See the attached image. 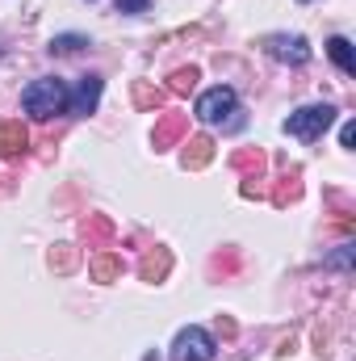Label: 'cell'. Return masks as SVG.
I'll list each match as a JSON object with an SVG mask.
<instances>
[{
	"label": "cell",
	"mask_w": 356,
	"mask_h": 361,
	"mask_svg": "<svg viewBox=\"0 0 356 361\" xmlns=\"http://www.w3.org/2000/svg\"><path fill=\"white\" fill-rule=\"evenodd\" d=\"M68 85L63 80H55V76H42V80H34V85H25L21 92V105H25V114L30 118H38V122H46V118H55V114H68Z\"/></svg>",
	"instance_id": "obj_1"
},
{
	"label": "cell",
	"mask_w": 356,
	"mask_h": 361,
	"mask_svg": "<svg viewBox=\"0 0 356 361\" xmlns=\"http://www.w3.org/2000/svg\"><path fill=\"white\" fill-rule=\"evenodd\" d=\"M331 122H336V109H331V105H302V109H293V114L285 118V135H293V139H302V143H314V139L327 135Z\"/></svg>",
	"instance_id": "obj_2"
},
{
	"label": "cell",
	"mask_w": 356,
	"mask_h": 361,
	"mask_svg": "<svg viewBox=\"0 0 356 361\" xmlns=\"http://www.w3.org/2000/svg\"><path fill=\"white\" fill-rule=\"evenodd\" d=\"M214 357V336L205 328H184L172 341V361H210Z\"/></svg>",
	"instance_id": "obj_3"
},
{
	"label": "cell",
	"mask_w": 356,
	"mask_h": 361,
	"mask_svg": "<svg viewBox=\"0 0 356 361\" xmlns=\"http://www.w3.org/2000/svg\"><path fill=\"white\" fill-rule=\"evenodd\" d=\"M231 114H235V89L218 85V89H210V92L197 97V118H201V122H227Z\"/></svg>",
	"instance_id": "obj_4"
},
{
	"label": "cell",
	"mask_w": 356,
	"mask_h": 361,
	"mask_svg": "<svg viewBox=\"0 0 356 361\" xmlns=\"http://www.w3.org/2000/svg\"><path fill=\"white\" fill-rule=\"evenodd\" d=\"M265 51L272 59H281V63H306V59H310V42H306L302 34H293V38L272 34V38H265Z\"/></svg>",
	"instance_id": "obj_5"
},
{
	"label": "cell",
	"mask_w": 356,
	"mask_h": 361,
	"mask_svg": "<svg viewBox=\"0 0 356 361\" xmlns=\"http://www.w3.org/2000/svg\"><path fill=\"white\" fill-rule=\"evenodd\" d=\"M184 130H189V118H184V114H164V118L155 122V130H151V147H155V152L177 147L180 139H184Z\"/></svg>",
	"instance_id": "obj_6"
},
{
	"label": "cell",
	"mask_w": 356,
	"mask_h": 361,
	"mask_svg": "<svg viewBox=\"0 0 356 361\" xmlns=\"http://www.w3.org/2000/svg\"><path fill=\"white\" fill-rule=\"evenodd\" d=\"M25 147H30V130H25L17 118L0 122V160H21Z\"/></svg>",
	"instance_id": "obj_7"
},
{
	"label": "cell",
	"mask_w": 356,
	"mask_h": 361,
	"mask_svg": "<svg viewBox=\"0 0 356 361\" xmlns=\"http://www.w3.org/2000/svg\"><path fill=\"white\" fill-rule=\"evenodd\" d=\"M96 101H101V76H80L76 92L68 97V114H76V118H89L92 109H96Z\"/></svg>",
	"instance_id": "obj_8"
},
{
	"label": "cell",
	"mask_w": 356,
	"mask_h": 361,
	"mask_svg": "<svg viewBox=\"0 0 356 361\" xmlns=\"http://www.w3.org/2000/svg\"><path fill=\"white\" fill-rule=\"evenodd\" d=\"M214 160V139L210 135H193L189 143H184V156H180V164L189 169V173H197V169H205Z\"/></svg>",
	"instance_id": "obj_9"
},
{
	"label": "cell",
	"mask_w": 356,
	"mask_h": 361,
	"mask_svg": "<svg viewBox=\"0 0 356 361\" xmlns=\"http://www.w3.org/2000/svg\"><path fill=\"white\" fill-rule=\"evenodd\" d=\"M168 269H172V252L168 248H147L143 261H139V277L143 281H164Z\"/></svg>",
	"instance_id": "obj_10"
},
{
	"label": "cell",
	"mask_w": 356,
	"mask_h": 361,
	"mask_svg": "<svg viewBox=\"0 0 356 361\" xmlns=\"http://www.w3.org/2000/svg\"><path fill=\"white\" fill-rule=\"evenodd\" d=\"M89 273H92V281H117L122 277V257L117 252H96L89 261Z\"/></svg>",
	"instance_id": "obj_11"
},
{
	"label": "cell",
	"mask_w": 356,
	"mask_h": 361,
	"mask_svg": "<svg viewBox=\"0 0 356 361\" xmlns=\"http://www.w3.org/2000/svg\"><path fill=\"white\" fill-rule=\"evenodd\" d=\"M80 231H84L89 248H101V244H109V240H113V223H109L105 214H89V219L80 223Z\"/></svg>",
	"instance_id": "obj_12"
},
{
	"label": "cell",
	"mask_w": 356,
	"mask_h": 361,
	"mask_svg": "<svg viewBox=\"0 0 356 361\" xmlns=\"http://www.w3.org/2000/svg\"><path fill=\"white\" fill-rule=\"evenodd\" d=\"M327 55L336 59V68H340L344 76H356V55H352V42H348V38H331V42H327Z\"/></svg>",
	"instance_id": "obj_13"
},
{
	"label": "cell",
	"mask_w": 356,
	"mask_h": 361,
	"mask_svg": "<svg viewBox=\"0 0 356 361\" xmlns=\"http://www.w3.org/2000/svg\"><path fill=\"white\" fill-rule=\"evenodd\" d=\"M231 164H235L239 173H248V177H260V173H265V152H260V147H239V152L231 156Z\"/></svg>",
	"instance_id": "obj_14"
},
{
	"label": "cell",
	"mask_w": 356,
	"mask_h": 361,
	"mask_svg": "<svg viewBox=\"0 0 356 361\" xmlns=\"http://www.w3.org/2000/svg\"><path fill=\"white\" fill-rule=\"evenodd\" d=\"M302 197V180L298 173H289V177H281L272 185V206H289V202H298Z\"/></svg>",
	"instance_id": "obj_15"
},
{
	"label": "cell",
	"mask_w": 356,
	"mask_h": 361,
	"mask_svg": "<svg viewBox=\"0 0 356 361\" xmlns=\"http://www.w3.org/2000/svg\"><path fill=\"white\" fill-rule=\"evenodd\" d=\"M134 105H139V109H160V105H164V89H155V85H151V80H134Z\"/></svg>",
	"instance_id": "obj_16"
},
{
	"label": "cell",
	"mask_w": 356,
	"mask_h": 361,
	"mask_svg": "<svg viewBox=\"0 0 356 361\" xmlns=\"http://www.w3.org/2000/svg\"><path fill=\"white\" fill-rule=\"evenodd\" d=\"M197 80H201V72L189 63V68H177L172 76H168V92H177V97H184V92L197 89Z\"/></svg>",
	"instance_id": "obj_17"
},
{
	"label": "cell",
	"mask_w": 356,
	"mask_h": 361,
	"mask_svg": "<svg viewBox=\"0 0 356 361\" xmlns=\"http://www.w3.org/2000/svg\"><path fill=\"white\" fill-rule=\"evenodd\" d=\"M80 47H89V38H80V34H59V38H51V55H72V51H80Z\"/></svg>",
	"instance_id": "obj_18"
},
{
	"label": "cell",
	"mask_w": 356,
	"mask_h": 361,
	"mask_svg": "<svg viewBox=\"0 0 356 361\" xmlns=\"http://www.w3.org/2000/svg\"><path fill=\"white\" fill-rule=\"evenodd\" d=\"M51 265H55V269H76V248H72V244H59V248H55V252H51Z\"/></svg>",
	"instance_id": "obj_19"
},
{
	"label": "cell",
	"mask_w": 356,
	"mask_h": 361,
	"mask_svg": "<svg viewBox=\"0 0 356 361\" xmlns=\"http://www.w3.org/2000/svg\"><path fill=\"white\" fill-rule=\"evenodd\" d=\"M352 244H344V248H340V252H331V257H327V265H331V269H352Z\"/></svg>",
	"instance_id": "obj_20"
},
{
	"label": "cell",
	"mask_w": 356,
	"mask_h": 361,
	"mask_svg": "<svg viewBox=\"0 0 356 361\" xmlns=\"http://www.w3.org/2000/svg\"><path fill=\"white\" fill-rule=\"evenodd\" d=\"M117 13H147V0H117Z\"/></svg>",
	"instance_id": "obj_21"
},
{
	"label": "cell",
	"mask_w": 356,
	"mask_h": 361,
	"mask_svg": "<svg viewBox=\"0 0 356 361\" xmlns=\"http://www.w3.org/2000/svg\"><path fill=\"white\" fill-rule=\"evenodd\" d=\"M352 143H356V126L344 122V126H340V147H352Z\"/></svg>",
	"instance_id": "obj_22"
}]
</instances>
